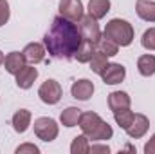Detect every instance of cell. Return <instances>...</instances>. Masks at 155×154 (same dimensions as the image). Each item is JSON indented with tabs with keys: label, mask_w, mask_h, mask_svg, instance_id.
Instances as JSON below:
<instances>
[{
	"label": "cell",
	"mask_w": 155,
	"mask_h": 154,
	"mask_svg": "<svg viewBox=\"0 0 155 154\" xmlns=\"http://www.w3.org/2000/svg\"><path fill=\"white\" fill-rule=\"evenodd\" d=\"M112 134H114L112 127H110L107 121H101L99 127H97L92 134H88V140H94V142H105V140H110Z\"/></svg>",
	"instance_id": "22"
},
{
	"label": "cell",
	"mask_w": 155,
	"mask_h": 154,
	"mask_svg": "<svg viewBox=\"0 0 155 154\" xmlns=\"http://www.w3.org/2000/svg\"><path fill=\"white\" fill-rule=\"evenodd\" d=\"M61 94H63V89L61 85L56 82V80H45L38 89V96L40 100L47 105H54L61 100Z\"/></svg>",
	"instance_id": "3"
},
{
	"label": "cell",
	"mask_w": 155,
	"mask_h": 154,
	"mask_svg": "<svg viewBox=\"0 0 155 154\" xmlns=\"http://www.w3.org/2000/svg\"><path fill=\"white\" fill-rule=\"evenodd\" d=\"M79 116H81V109L78 107H67L61 114H60V121L63 127H76L79 123Z\"/></svg>",
	"instance_id": "20"
},
{
	"label": "cell",
	"mask_w": 155,
	"mask_h": 154,
	"mask_svg": "<svg viewBox=\"0 0 155 154\" xmlns=\"http://www.w3.org/2000/svg\"><path fill=\"white\" fill-rule=\"evenodd\" d=\"M137 69L143 76H153L155 75V56L153 54H143L137 60Z\"/></svg>",
	"instance_id": "19"
},
{
	"label": "cell",
	"mask_w": 155,
	"mask_h": 154,
	"mask_svg": "<svg viewBox=\"0 0 155 154\" xmlns=\"http://www.w3.org/2000/svg\"><path fill=\"white\" fill-rule=\"evenodd\" d=\"M15 76H16V85L20 89H29V87H33L35 80L38 78V69L33 65H24Z\"/></svg>",
	"instance_id": "10"
},
{
	"label": "cell",
	"mask_w": 155,
	"mask_h": 154,
	"mask_svg": "<svg viewBox=\"0 0 155 154\" xmlns=\"http://www.w3.org/2000/svg\"><path fill=\"white\" fill-rule=\"evenodd\" d=\"M103 120H101V116L97 114V113H92V111H88V113H81L79 116V129L83 131V134H92L97 127H99V123H101Z\"/></svg>",
	"instance_id": "11"
},
{
	"label": "cell",
	"mask_w": 155,
	"mask_h": 154,
	"mask_svg": "<svg viewBox=\"0 0 155 154\" xmlns=\"http://www.w3.org/2000/svg\"><path fill=\"white\" fill-rule=\"evenodd\" d=\"M135 11L139 18L144 22H155V2L152 0H137L135 2Z\"/></svg>",
	"instance_id": "15"
},
{
	"label": "cell",
	"mask_w": 155,
	"mask_h": 154,
	"mask_svg": "<svg viewBox=\"0 0 155 154\" xmlns=\"http://www.w3.org/2000/svg\"><path fill=\"white\" fill-rule=\"evenodd\" d=\"M144 152L146 154H155V134L146 142V145H144Z\"/></svg>",
	"instance_id": "30"
},
{
	"label": "cell",
	"mask_w": 155,
	"mask_h": 154,
	"mask_svg": "<svg viewBox=\"0 0 155 154\" xmlns=\"http://www.w3.org/2000/svg\"><path fill=\"white\" fill-rule=\"evenodd\" d=\"M124 76H126V69L121 64H107V67L101 73V78L107 85H117L124 80Z\"/></svg>",
	"instance_id": "7"
},
{
	"label": "cell",
	"mask_w": 155,
	"mask_h": 154,
	"mask_svg": "<svg viewBox=\"0 0 155 154\" xmlns=\"http://www.w3.org/2000/svg\"><path fill=\"white\" fill-rule=\"evenodd\" d=\"M97 51H101L103 54H107V56H116L117 53H119V45H117L114 40H110L108 37H101V38L97 40Z\"/></svg>",
	"instance_id": "21"
},
{
	"label": "cell",
	"mask_w": 155,
	"mask_h": 154,
	"mask_svg": "<svg viewBox=\"0 0 155 154\" xmlns=\"http://www.w3.org/2000/svg\"><path fill=\"white\" fill-rule=\"evenodd\" d=\"M88 151H90V143H88V136L87 134L76 136L72 140V145H71V152L72 154H87Z\"/></svg>",
	"instance_id": "23"
},
{
	"label": "cell",
	"mask_w": 155,
	"mask_h": 154,
	"mask_svg": "<svg viewBox=\"0 0 155 154\" xmlns=\"http://www.w3.org/2000/svg\"><path fill=\"white\" fill-rule=\"evenodd\" d=\"M45 47L41 45V44H36V42H31V44H27L25 47H24V56H25V60L27 62H31V64H40V62H43V58H45Z\"/></svg>",
	"instance_id": "14"
},
{
	"label": "cell",
	"mask_w": 155,
	"mask_h": 154,
	"mask_svg": "<svg viewBox=\"0 0 155 154\" xmlns=\"http://www.w3.org/2000/svg\"><path fill=\"white\" fill-rule=\"evenodd\" d=\"M40 149L35 143H22L20 147H16V154H38Z\"/></svg>",
	"instance_id": "28"
},
{
	"label": "cell",
	"mask_w": 155,
	"mask_h": 154,
	"mask_svg": "<svg viewBox=\"0 0 155 154\" xmlns=\"http://www.w3.org/2000/svg\"><path fill=\"white\" fill-rule=\"evenodd\" d=\"M88 152H105V154H108L110 152V147L108 145H90V151Z\"/></svg>",
	"instance_id": "29"
},
{
	"label": "cell",
	"mask_w": 155,
	"mask_h": 154,
	"mask_svg": "<svg viewBox=\"0 0 155 154\" xmlns=\"http://www.w3.org/2000/svg\"><path fill=\"white\" fill-rule=\"evenodd\" d=\"M103 35L108 37L110 40H114L117 45L126 47V45H130L134 42V27H132L130 22H126L123 18H112L107 24Z\"/></svg>",
	"instance_id": "2"
},
{
	"label": "cell",
	"mask_w": 155,
	"mask_h": 154,
	"mask_svg": "<svg viewBox=\"0 0 155 154\" xmlns=\"http://www.w3.org/2000/svg\"><path fill=\"white\" fill-rule=\"evenodd\" d=\"M71 94H72V98H76V100L87 102V100L94 94V83H92L90 80H87V78L78 80V82L72 83V87H71Z\"/></svg>",
	"instance_id": "9"
},
{
	"label": "cell",
	"mask_w": 155,
	"mask_h": 154,
	"mask_svg": "<svg viewBox=\"0 0 155 154\" xmlns=\"http://www.w3.org/2000/svg\"><path fill=\"white\" fill-rule=\"evenodd\" d=\"M58 132H60L58 123L52 118L43 116V118L35 120V134L38 136L41 142H52V140H56Z\"/></svg>",
	"instance_id": "4"
},
{
	"label": "cell",
	"mask_w": 155,
	"mask_h": 154,
	"mask_svg": "<svg viewBox=\"0 0 155 154\" xmlns=\"http://www.w3.org/2000/svg\"><path fill=\"white\" fill-rule=\"evenodd\" d=\"M141 44L144 49L148 51H155V27H150L143 33V38H141Z\"/></svg>",
	"instance_id": "26"
},
{
	"label": "cell",
	"mask_w": 155,
	"mask_h": 154,
	"mask_svg": "<svg viewBox=\"0 0 155 154\" xmlns=\"http://www.w3.org/2000/svg\"><path fill=\"white\" fill-rule=\"evenodd\" d=\"M108 107L112 113L123 111V109H130V96L124 91H114L108 94Z\"/></svg>",
	"instance_id": "13"
},
{
	"label": "cell",
	"mask_w": 155,
	"mask_h": 154,
	"mask_svg": "<svg viewBox=\"0 0 155 154\" xmlns=\"http://www.w3.org/2000/svg\"><path fill=\"white\" fill-rule=\"evenodd\" d=\"M114 118H116V123L121 127V129H124L126 131V127L132 123V120H134V113L130 111V109H123V111H117L114 113Z\"/></svg>",
	"instance_id": "25"
},
{
	"label": "cell",
	"mask_w": 155,
	"mask_h": 154,
	"mask_svg": "<svg viewBox=\"0 0 155 154\" xmlns=\"http://www.w3.org/2000/svg\"><path fill=\"white\" fill-rule=\"evenodd\" d=\"M4 58H5V56H4V53H2V51H0V65H2V64H4Z\"/></svg>",
	"instance_id": "31"
},
{
	"label": "cell",
	"mask_w": 155,
	"mask_h": 154,
	"mask_svg": "<svg viewBox=\"0 0 155 154\" xmlns=\"http://www.w3.org/2000/svg\"><path fill=\"white\" fill-rule=\"evenodd\" d=\"M58 9H60V16H63L71 22H79L83 16V2L81 0H61Z\"/></svg>",
	"instance_id": "6"
},
{
	"label": "cell",
	"mask_w": 155,
	"mask_h": 154,
	"mask_svg": "<svg viewBox=\"0 0 155 154\" xmlns=\"http://www.w3.org/2000/svg\"><path fill=\"white\" fill-rule=\"evenodd\" d=\"M81 35L79 29L74 22L63 18V16H56L49 27V31L43 37V44L47 53L52 58L58 60H71L74 58V53L78 51L79 44H81Z\"/></svg>",
	"instance_id": "1"
},
{
	"label": "cell",
	"mask_w": 155,
	"mask_h": 154,
	"mask_svg": "<svg viewBox=\"0 0 155 154\" xmlns=\"http://www.w3.org/2000/svg\"><path fill=\"white\" fill-rule=\"evenodd\" d=\"M78 29H79V35L83 40H88L92 44H97V40L101 38V31H99V26H97V20L90 15H83L81 20L78 22Z\"/></svg>",
	"instance_id": "5"
},
{
	"label": "cell",
	"mask_w": 155,
	"mask_h": 154,
	"mask_svg": "<svg viewBox=\"0 0 155 154\" xmlns=\"http://www.w3.org/2000/svg\"><path fill=\"white\" fill-rule=\"evenodd\" d=\"M25 56H24V53H18V51H13V53H9V54H5V58H4V67H5V71L9 73V75H16L24 65H25Z\"/></svg>",
	"instance_id": "12"
},
{
	"label": "cell",
	"mask_w": 155,
	"mask_h": 154,
	"mask_svg": "<svg viewBox=\"0 0 155 154\" xmlns=\"http://www.w3.org/2000/svg\"><path fill=\"white\" fill-rule=\"evenodd\" d=\"M11 121H13V129L16 132H20V134H24L29 129V125H31V113L27 109H20V111H16L13 114Z\"/></svg>",
	"instance_id": "16"
},
{
	"label": "cell",
	"mask_w": 155,
	"mask_h": 154,
	"mask_svg": "<svg viewBox=\"0 0 155 154\" xmlns=\"http://www.w3.org/2000/svg\"><path fill=\"white\" fill-rule=\"evenodd\" d=\"M94 53H96V44H92L88 40H81L78 51L74 53V58L79 64H87V62H90V58L94 56Z\"/></svg>",
	"instance_id": "17"
},
{
	"label": "cell",
	"mask_w": 155,
	"mask_h": 154,
	"mask_svg": "<svg viewBox=\"0 0 155 154\" xmlns=\"http://www.w3.org/2000/svg\"><path fill=\"white\" fill-rule=\"evenodd\" d=\"M9 20V2L7 0H0V27L5 26Z\"/></svg>",
	"instance_id": "27"
},
{
	"label": "cell",
	"mask_w": 155,
	"mask_h": 154,
	"mask_svg": "<svg viewBox=\"0 0 155 154\" xmlns=\"http://www.w3.org/2000/svg\"><path fill=\"white\" fill-rule=\"evenodd\" d=\"M110 11V0H90L88 2V15L94 16L96 20L107 16Z\"/></svg>",
	"instance_id": "18"
},
{
	"label": "cell",
	"mask_w": 155,
	"mask_h": 154,
	"mask_svg": "<svg viewBox=\"0 0 155 154\" xmlns=\"http://www.w3.org/2000/svg\"><path fill=\"white\" fill-rule=\"evenodd\" d=\"M148 129H150V121H148L146 116L144 114H134L132 123L126 127V134L130 138H134V140H139V138H143L148 132Z\"/></svg>",
	"instance_id": "8"
},
{
	"label": "cell",
	"mask_w": 155,
	"mask_h": 154,
	"mask_svg": "<svg viewBox=\"0 0 155 154\" xmlns=\"http://www.w3.org/2000/svg\"><path fill=\"white\" fill-rule=\"evenodd\" d=\"M107 64H108V56L103 54L101 51H96L94 56L90 58V69H92L94 73H97V75L103 73V69L107 67Z\"/></svg>",
	"instance_id": "24"
}]
</instances>
